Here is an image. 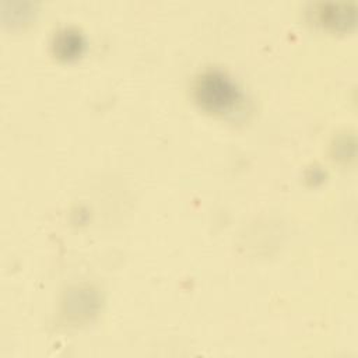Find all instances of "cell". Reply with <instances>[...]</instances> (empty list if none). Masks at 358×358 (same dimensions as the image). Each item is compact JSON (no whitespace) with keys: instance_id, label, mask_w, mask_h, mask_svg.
Here are the masks:
<instances>
[{"instance_id":"cell-1","label":"cell","mask_w":358,"mask_h":358,"mask_svg":"<svg viewBox=\"0 0 358 358\" xmlns=\"http://www.w3.org/2000/svg\"><path fill=\"white\" fill-rule=\"evenodd\" d=\"M197 98L206 108L225 109L235 99V88L224 76L210 73L199 81Z\"/></svg>"}]
</instances>
